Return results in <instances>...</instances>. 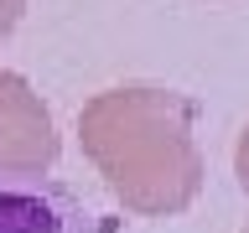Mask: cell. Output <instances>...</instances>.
Masks as SVG:
<instances>
[{"label": "cell", "mask_w": 249, "mask_h": 233, "mask_svg": "<svg viewBox=\"0 0 249 233\" xmlns=\"http://www.w3.org/2000/svg\"><path fill=\"white\" fill-rule=\"evenodd\" d=\"M197 104L177 88L124 83L78 109V145L104 176L109 197L135 217L187 213L202 192Z\"/></svg>", "instance_id": "obj_1"}, {"label": "cell", "mask_w": 249, "mask_h": 233, "mask_svg": "<svg viewBox=\"0 0 249 233\" xmlns=\"http://www.w3.org/2000/svg\"><path fill=\"white\" fill-rule=\"evenodd\" d=\"M57 155H62V140L52 124V109L21 73L0 67V171L47 176L57 166Z\"/></svg>", "instance_id": "obj_2"}, {"label": "cell", "mask_w": 249, "mask_h": 233, "mask_svg": "<svg viewBox=\"0 0 249 233\" xmlns=\"http://www.w3.org/2000/svg\"><path fill=\"white\" fill-rule=\"evenodd\" d=\"M0 233H93V217L57 176L0 171Z\"/></svg>", "instance_id": "obj_3"}, {"label": "cell", "mask_w": 249, "mask_h": 233, "mask_svg": "<svg viewBox=\"0 0 249 233\" xmlns=\"http://www.w3.org/2000/svg\"><path fill=\"white\" fill-rule=\"evenodd\" d=\"M233 176H239V186L249 192V124L239 130V145H233Z\"/></svg>", "instance_id": "obj_4"}, {"label": "cell", "mask_w": 249, "mask_h": 233, "mask_svg": "<svg viewBox=\"0 0 249 233\" xmlns=\"http://www.w3.org/2000/svg\"><path fill=\"white\" fill-rule=\"evenodd\" d=\"M21 16H26V0H0V42L21 26Z\"/></svg>", "instance_id": "obj_5"}, {"label": "cell", "mask_w": 249, "mask_h": 233, "mask_svg": "<svg viewBox=\"0 0 249 233\" xmlns=\"http://www.w3.org/2000/svg\"><path fill=\"white\" fill-rule=\"evenodd\" d=\"M244 233H249V228H244Z\"/></svg>", "instance_id": "obj_6"}]
</instances>
